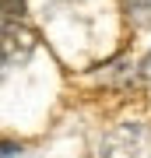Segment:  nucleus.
Instances as JSON below:
<instances>
[{"label": "nucleus", "mask_w": 151, "mask_h": 158, "mask_svg": "<svg viewBox=\"0 0 151 158\" xmlns=\"http://www.w3.org/2000/svg\"><path fill=\"white\" fill-rule=\"evenodd\" d=\"M99 158H151V127L148 123H120L99 144Z\"/></svg>", "instance_id": "nucleus-1"}, {"label": "nucleus", "mask_w": 151, "mask_h": 158, "mask_svg": "<svg viewBox=\"0 0 151 158\" xmlns=\"http://www.w3.org/2000/svg\"><path fill=\"white\" fill-rule=\"evenodd\" d=\"M35 46H39V35H35V28H28L21 18L4 21L0 25V67H21V63H28Z\"/></svg>", "instance_id": "nucleus-2"}, {"label": "nucleus", "mask_w": 151, "mask_h": 158, "mask_svg": "<svg viewBox=\"0 0 151 158\" xmlns=\"http://www.w3.org/2000/svg\"><path fill=\"white\" fill-rule=\"evenodd\" d=\"M127 14L137 25H151V0H127Z\"/></svg>", "instance_id": "nucleus-3"}, {"label": "nucleus", "mask_w": 151, "mask_h": 158, "mask_svg": "<svg viewBox=\"0 0 151 158\" xmlns=\"http://www.w3.org/2000/svg\"><path fill=\"white\" fill-rule=\"evenodd\" d=\"M28 7V0H0V11H4L7 18H21Z\"/></svg>", "instance_id": "nucleus-4"}, {"label": "nucleus", "mask_w": 151, "mask_h": 158, "mask_svg": "<svg viewBox=\"0 0 151 158\" xmlns=\"http://www.w3.org/2000/svg\"><path fill=\"white\" fill-rule=\"evenodd\" d=\"M0 158H21V148L11 141H0Z\"/></svg>", "instance_id": "nucleus-5"}, {"label": "nucleus", "mask_w": 151, "mask_h": 158, "mask_svg": "<svg viewBox=\"0 0 151 158\" xmlns=\"http://www.w3.org/2000/svg\"><path fill=\"white\" fill-rule=\"evenodd\" d=\"M137 70H141V77H144V81H151V53L141 60V67H137Z\"/></svg>", "instance_id": "nucleus-6"}]
</instances>
